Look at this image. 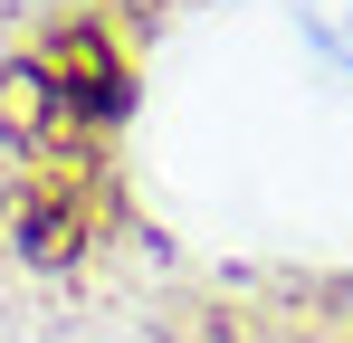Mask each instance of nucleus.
I'll use <instances>...</instances> for the list:
<instances>
[{
	"label": "nucleus",
	"mask_w": 353,
	"mask_h": 343,
	"mask_svg": "<svg viewBox=\"0 0 353 343\" xmlns=\"http://www.w3.org/2000/svg\"><path fill=\"white\" fill-rule=\"evenodd\" d=\"M48 76H58L67 114H124V57L96 19H77L58 48H48Z\"/></svg>",
	"instance_id": "nucleus-1"
},
{
	"label": "nucleus",
	"mask_w": 353,
	"mask_h": 343,
	"mask_svg": "<svg viewBox=\"0 0 353 343\" xmlns=\"http://www.w3.org/2000/svg\"><path fill=\"white\" fill-rule=\"evenodd\" d=\"M58 124H67V96H58L48 67H10V76H0V134H10L19 153H48Z\"/></svg>",
	"instance_id": "nucleus-2"
},
{
	"label": "nucleus",
	"mask_w": 353,
	"mask_h": 343,
	"mask_svg": "<svg viewBox=\"0 0 353 343\" xmlns=\"http://www.w3.org/2000/svg\"><path fill=\"white\" fill-rule=\"evenodd\" d=\"M19 248H29V258H77V248H86V200H77V191H29Z\"/></svg>",
	"instance_id": "nucleus-3"
},
{
	"label": "nucleus",
	"mask_w": 353,
	"mask_h": 343,
	"mask_svg": "<svg viewBox=\"0 0 353 343\" xmlns=\"http://www.w3.org/2000/svg\"><path fill=\"white\" fill-rule=\"evenodd\" d=\"M305 29L334 67H353V0H305Z\"/></svg>",
	"instance_id": "nucleus-4"
}]
</instances>
